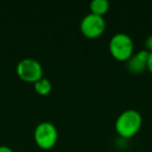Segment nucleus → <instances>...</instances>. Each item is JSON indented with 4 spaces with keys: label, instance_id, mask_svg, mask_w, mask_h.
I'll return each mask as SVG.
<instances>
[{
    "label": "nucleus",
    "instance_id": "obj_1",
    "mask_svg": "<svg viewBox=\"0 0 152 152\" xmlns=\"http://www.w3.org/2000/svg\"><path fill=\"white\" fill-rule=\"evenodd\" d=\"M143 123L142 116L135 110H126L118 116L115 122L117 133L123 139H131L140 131Z\"/></svg>",
    "mask_w": 152,
    "mask_h": 152
},
{
    "label": "nucleus",
    "instance_id": "obj_2",
    "mask_svg": "<svg viewBox=\"0 0 152 152\" xmlns=\"http://www.w3.org/2000/svg\"><path fill=\"white\" fill-rule=\"evenodd\" d=\"M108 50L116 61H127L133 54V42L128 34L118 32L110 39Z\"/></svg>",
    "mask_w": 152,
    "mask_h": 152
},
{
    "label": "nucleus",
    "instance_id": "obj_3",
    "mask_svg": "<svg viewBox=\"0 0 152 152\" xmlns=\"http://www.w3.org/2000/svg\"><path fill=\"white\" fill-rule=\"evenodd\" d=\"M34 139L37 146L43 150H49L55 146L58 139V133L55 125L51 122L39 123L34 131Z\"/></svg>",
    "mask_w": 152,
    "mask_h": 152
},
{
    "label": "nucleus",
    "instance_id": "obj_4",
    "mask_svg": "<svg viewBox=\"0 0 152 152\" xmlns=\"http://www.w3.org/2000/svg\"><path fill=\"white\" fill-rule=\"evenodd\" d=\"M16 72L19 78L25 83H34L43 77L42 65L37 59L26 57L18 63Z\"/></svg>",
    "mask_w": 152,
    "mask_h": 152
},
{
    "label": "nucleus",
    "instance_id": "obj_5",
    "mask_svg": "<svg viewBox=\"0 0 152 152\" xmlns=\"http://www.w3.org/2000/svg\"><path fill=\"white\" fill-rule=\"evenodd\" d=\"M105 27L104 18L91 13L83 18L79 26L83 36L88 39H97L101 37L105 31Z\"/></svg>",
    "mask_w": 152,
    "mask_h": 152
},
{
    "label": "nucleus",
    "instance_id": "obj_6",
    "mask_svg": "<svg viewBox=\"0 0 152 152\" xmlns=\"http://www.w3.org/2000/svg\"><path fill=\"white\" fill-rule=\"evenodd\" d=\"M148 56H149V52H147L145 49L140 50L135 54H132L130 58L126 61L127 70L131 74H135V75L143 73L147 69Z\"/></svg>",
    "mask_w": 152,
    "mask_h": 152
},
{
    "label": "nucleus",
    "instance_id": "obj_7",
    "mask_svg": "<svg viewBox=\"0 0 152 152\" xmlns=\"http://www.w3.org/2000/svg\"><path fill=\"white\" fill-rule=\"evenodd\" d=\"M110 10V2L107 0H93L90 3L91 14L103 17Z\"/></svg>",
    "mask_w": 152,
    "mask_h": 152
},
{
    "label": "nucleus",
    "instance_id": "obj_8",
    "mask_svg": "<svg viewBox=\"0 0 152 152\" xmlns=\"http://www.w3.org/2000/svg\"><path fill=\"white\" fill-rule=\"evenodd\" d=\"M34 88L36 93L40 96H47L52 91V85H51L50 80L47 78H44V77H42L38 81H36L34 83Z\"/></svg>",
    "mask_w": 152,
    "mask_h": 152
},
{
    "label": "nucleus",
    "instance_id": "obj_9",
    "mask_svg": "<svg viewBox=\"0 0 152 152\" xmlns=\"http://www.w3.org/2000/svg\"><path fill=\"white\" fill-rule=\"evenodd\" d=\"M144 46H145V50L149 53H152V34L148 36L144 41Z\"/></svg>",
    "mask_w": 152,
    "mask_h": 152
},
{
    "label": "nucleus",
    "instance_id": "obj_10",
    "mask_svg": "<svg viewBox=\"0 0 152 152\" xmlns=\"http://www.w3.org/2000/svg\"><path fill=\"white\" fill-rule=\"evenodd\" d=\"M147 69L149 70V72L152 74V53H149V56H148V61H147Z\"/></svg>",
    "mask_w": 152,
    "mask_h": 152
},
{
    "label": "nucleus",
    "instance_id": "obj_11",
    "mask_svg": "<svg viewBox=\"0 0 152 152\" xmlns=\"http://www.w3.org/2000/svg\"><path fill=\"white\" fill-rule=\"evenodd\" d=\"M0 152H14L13 149L7 146H0Z\"/></svg>",
    "mask_w": 152,
    "mask_h": 152
},
{
    "label": "nucleus",
    "instance_id": "obj_12",
    "mask_svg": "<svg viewBox=\"0 0 152 152\" xmlns=\"http://www.w3.org/2000/svg\"><path fill=\"white\" fill-rule=\"evenodd\" d=\"M151 21H152V15H151Z\"/></svg>",
    "mask_w": 152,
    "mask_h": 152
}]
</instances>
